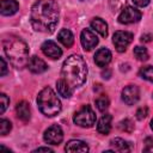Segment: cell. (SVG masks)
<instances>
[{
	"label": "cell",
	"instance_id": "6da1fadb",
	"mask_svg": "<svg viewBox=\"0 0 153 153\" xmlns=\"http://www.w3.org/2000/svg\"><path fill=\"white\" fill-rule=\"evenodd\" d=\"M60 10L55 0H38L31 7L30 23L33 30L53 32L59 23Z\"/></svg>",
	"mask_w": 153,
	"mask_h": 153
},
{
	"label": "cell",
	"instance_id": "7a4b0ae2",
	"mask_svg": "<svg viewBox=\"0 0 153 153\" xmlns=\"http://www.w3.org/2000/svg\"><path fill=\"white\" fill-rule=\"evenodd\" d=\"M62 79H65L73 88L80 87L87 76V66L84 59L80 55H71L68 56L62 65L61 69Z\"/></svg>",
	"mask_w": 153,
	"mask_h": 153
},
{
	"label": "cell",
	"instance_id": "3957f363",
	"mask_svg": "<svg viewBox=\"0 0 153 153\" xmlns=\"http://www.w3.org/2000/svg\"><path fill=\"white\" fill-rule=\"evenodd\" d=\"M2 47L6 56L12 66L23 68L29 63V48L27 44L19 37L10 35L2 39Z\"/></svg>",
	"mask_w": 153,
	"mask_h": 153
},
{
	"label": "cell",
	"instance_id": "277c9868",
	"mask_svg": "<svg viewBox=\"0 0 153 153\" xmlns=\"http://www.w3.org/2000/svg\"><path fill=\"white\" fill-rule=\"evenodd\" d=\"M37 104L39 111L48 117H53L61 111V102L50 87H44L38 93Z\"/></svg>",
	"mask_w": 153,
	"mask_h": 153
},
{
	"label": "cell",
	"instance_id": "5b68a950",
	"mask_svg": "<svg viewBox=\"0 0 153 153\" xmlns=\"http://www.w3.org/2000/svg\"><path fill=\"white\" fill-rule=\"evenodd\" d=\"M73 121L75 124H78L80 127L90 128L96 122V114L90 105H84L74 114Z\"/></svg>",
	"mask_w": 153,
	"mask_h": 153
},
{
	"label": "cell",
	"instance_id": "8992f818",
	"mask_svg": "<svg viewBox=\"0 0 153 153\" xmlns=\"http://www.w3.org/2000/svg\"><path fill=\"white\" fill-rule=\"evenodd\" d=\"M133 41V33L128 31H116L112 37V43L117 51L123 53Z\"/></svg>",
	"mask_w": 153,
	"mask_h": 153
},
{
	"label": "cell",
	"instance_id": "52a82bcc",
	"mask_svg": "<svg viewBox=\"0 0 153 153\" xmlns=\"http://www.w3.org/2000/svg\"><path fill=\"white\" fill-rule=\"evenodd\" d=\"M141 12L136 10L135 7L131 6H126L122 8L120 16H118V22L121 24H133L136 23L141 19Z\"/></svg>",
	"mask_w": 153,
	"mask_h": 153
},
{
	"label": "cell",
	"instance_id": "ba28073f",
	"mask_svg": "<svg viewBox=\"0 0 153 153\" xmlns=\"http://www.w3.org/2000/svg\"><path fill=\"white\" fill-rule=\"evenodd\" d=\"M43 139L49 145H59L63 140V131L60 126L53 124L44 131Z\"/></svg>",
	"mask_w": 153,
	"mask_h": 153
},
{
	"label": "cell",
	"instance_id": "9c48e42d",
	"mask_svg": "<svg viewBox=\"0 0 153 153\" xmlns=\"http://www.w3.org/2000/svg\"><path fill=\"white\" fill-rule=\"evenodd\" d=\"M80 42L85 50H91L98 44V37L91 29H84L80 35Z\"/></svg>",
	"mask_w": 153,
	"mask_h": 153
},
{
	"label": "cell",
	"instance_id": "30bf717a",
	"mask_svg": "<svg viewBox=\"0 0 153 153\" xmlns=\"http://www.w3.org/2000/svg\"><path fill=\"white\" fill-rule=\"evenodd\" d=\"M140 98V90L135 85L126 86L122 90V99L127 105H134Z\"/></svg>",
	"mask_w": 153,
	"mask_h": 153
},
{
	"label": "cell",
	"instance_id": "8fae6325",
	"mask_svg": "<svg viewBox=\"0 0 153 153\" xmlns=\"http://www.w3.org/2000/svg\"><path fill=\"white\" fill-rule=\"evenodd\" d=\"M42 51H43V54L44 55H47L48 57H50V59H53V60H57V59H60L61 57V55H62V50H61V48L55 43V42H53V41H45L43 44H42Z\"/></svg>",
	"mask_w": 153,
	"mask_h": 153
},
{
	"label": "cell",
	"instance_id": "7c38bea8",
	"mask_svg": "<svg viewBox=\"0 0 153 153\" xmlns=\"http://www.w3.org/2000/svg\"><path fill=\"white\" fill-rule=\"evenodd\" d=\"M27 68H29L30 72H32V73H35V74H39V73L45 72V71L48 69V66H47V63H45L42 59H39L38 56H32V57H30V60H29Z\"/></svg>",
	"mask_w": 153,
	"mask_h": 153
},
{
	"label": "cell",
	"instance_id": "4fadbf2b",
	"mask_svg": "<svg viewBox=\"0 0 153 153\" xmlns=\"http://www.w3.org/2000/svg\"><path fill=\"white\" fill-rule=\"evenodd\" d=\"M111 61V51L106 48H100L94 54V62L98 67H105Z\"/></svg>",
	"mask_w": 153,
	"mask_h": 153
},
{
	"label": "cell",
	"instance_id": "5bb4252c",
	"mask_svg": "<svg viewBox=\"0 0 153 153\" xmlns=\"http://www.w3.org/2000/svg\"><path fill=\"white\" fill-rule=\"evenodd\" d=\"M16 112H17V117L23 121V122H27L31 117V111H30V105L27 102L23 100L19 102L16 106Z\"/></svg>",
	"mask_w": 153,
	"mask_h": 153
},
{
	"label": "cell",
	"instance_id": "9a60e30c",
	"mask_svg": "<svg viewBox=\"0 0 153 153\" xmlns=\"http://www.w3.org/2000/svg\"><path fill=\"white\" fill-rule=\"evenodd\" d=\"M111 121H112V116L110 114H105L103 115L97 124V130L98 133L103 134V135H108L111 130Z\"/></svg>",
	"mask_w": 153,
	"mask_h": 153
},
{
	"label": "cell",
	"instance_id": "2e32d148",
	"mask_svg": "<svg viewBox=\"0 0 153 153\" xmlns=\"http://www.w3.org/2000/svg\"><path fill=\"white\" fill-rule=\"evenodd\" d=\"M19 10V4L16 0H1L0 12L2 16H12Z\"/></svg>",
	"mask_w": 153,
	"mask_h": 153
},
{
	"label": "cell",
	"instance_id": "e0dca14e",
	"mask_svg": "<svg viewBox=\"0 0 153 153\" xmlns=\"http://www.w3.org/2000/svg\"><path fill=\"white\" fill-rule=\"evenodd\" d=\"M66 152H87L88 146L81 140H71L65 146Z\"/></svg>",
	"mask_w": 153,
	"mask_h": 153
},
{
	"label": "cell",
	"instance_id": "ac0fdd59",
	"mask_svg": "<svg viewBox=\"0 0 153 153\" xmlns=\"http://www.w3.org/2000/svg\"><path fill=\"white\" fill-rule=\"evenodd\" d=\"M91 27L96 32H98L102 37H106L108 36V24L102 18H98V17L93 18L91 20Z\"/></svg>",
	"mask_w": 153,
	"mask_h": 153
},
{
	"label": "cell",
	"instance_id": "d6986e66",
	"mask_svg": "<svg viewBox=\"0 0 153 153\" xmlns=\"http://www.w3.org/2000/svg\"><path fill=\"white\" fill-rule=\"evenodd\" d=\"M56 88H57L59 94L62 96L63 98H69V97H72L73 90H74L65 79L57 80V82H56Z\"/></svg>",
	"mask_w": 153,
	"mask_h": 153
},
{
	"label": "cell",
	"instance_id": "ffe728a7",
	"mask_svg": "<svg viewBox=\"0 0 153 153\" xmlns=\"http://www.w3.org/2000/svg\"><path fill=\"white\" fill-rule=\"evenodd\" d=\"M57 39L67 48H71L74 43V36L68 29H62L57 35Z\"/></svg>",
	"mask_w": 153,
	"mask_h": 153
},
{
	"label": "cell",
	"instance_id": "44dd1931",
	"mask_svg": "<svg viewBox=\"0 0 153 153\" xmlns=\"http://www.w3.org/2000/svg\"><path fill=\"white\" fill-rule=\"evenodd\" d=\"M110 143L112 146V151H117V152H121V153H124V152H129L130 151L129 143L127 141H124L123 139H121V137L112 139Z\"/></svg>",
	"mask_w": 153,
	"mask_h": 153
},
{
	"label": "cell",
	"instance_id": "7402d4cb",
	"mask_svg": "<svg viewBox=\"0 0 153 153\" xmlns=\"http://www.w3.org/2000/svg\"><path fill=\"white\" fill-rule=\"evenodd\" d=\"M96 106L99 111H105L108 108H109V98L105 96V94H102L99 96L97 99H96Z\"/></svg>",
	"mask_w": 153,
	"mask_h": 153
},
{
	"label": "cell",
	"instance_id": "603a6c76",
	"mask_svg": "<svg viewBox=\"0 0 153 153\" xmlns=\"http://www.w3.org/2000/svg\"><path fill=\"white\" fill-rule=\"evenodd\" d=\"M134 55L140 61H146L148 59V51L145 47H140V45L135 47L134 48Z\"/></svg>",
	"mask_w": 153,
	"mask_h": 153
},
{
	"label": "cell",
	"instance_id": "cb8c5ba5",
	"mask_svg": "<svg viewBox=\"0 0 153 153\" xmlns=\"http://www.w3.org/2000/svg\"><path fill=\"white\" fill-rule=\"evenodd\" d=\"M140 76L153 82V67L152 66H145L140 69Z\"/></svg>",
	"mask_w": 153,
	"mask_h": 153
},
{
	"label": "cell",
	"instance_id": "d4e9b609",
	"mask_svg": "<svg viewBox=\"0 0 153 153\" xmlns=\"http://www.w3.org/2000/svg\"><path fill=\"white\" fill-rule=\"evenodd\" d=\"M118 128H120L122 131L131 133V131L134 130V124H133V122H131L129 118H126V120H122V121L118 123Z\"/></svg>",
	"mask_w": 153,
	"mask_h": 153
},
{
	"label": "cell",
	"instance_id": "484cf974",
	"mask_svg": "<svg viewBox=\"0 0 153 153\" xmlns=\"http://www.w3.org/2000/svg\"><path fill=\"white\" fill-rule=\"evenodd\" d=\"M12 129V124L8 120L1 118L0 120V134L1 135H6L7 133H10V130Z\"/></svg>",
	"mask_w": 153,
	"mask_h": 153
},
{
	"label": "cell",
	"instance_id": "4316f807",
	"mask_svg": "<svg viewBox=\"0 0 153 153\" xmlns=\"http://www.w3.org/2000/svg\"><path fill=\"white\" fill-rule=\"evenodd\" d=\"M127 0H110L109 4H110V8L112 12H117L123 8L124 4H126Z\"/></svg>",
	"mask_w": 153,
	"mask_h": 153
},
{
	"label": "cell",
	"instance_id": "83f0119b",
	"mask_svg": "<svg viewBox=\"0 0 153 153\" xmlns=\"http://www.w3.org/2000/svg\"><path fill=\"white\" fill-rule=\"evenodd\" d=\"M8 104H10V98L5 93H1L0 94V114L5 112V110L7 109Z\"/></svg>",
	"mask_w": 153,
	"mask_h": 153
},
{
	"label": "cell",
	"instance_id": "f1b7e54d",
	"mask_svg": "<svg viewBox=\"0 0 153 153\" xmlns=\"http://www.w3.org/2000/svg\"><path fill=\"white\" fill-rule=\"evenodd\" d=\"M147 115H148V108H147V106H141V108H139L137 111H136V118L140 120V121L143 120Z\"/></svg>",
	"mask_w": 153,
	"mask_h": 153
},
{
	"label": "cell",
	"instance_id": "f546056e",
	"mask_svg": "<svg viewBox=\"0 0 153 153\" xmlns=\"http://www.w3.org/2000/svg\"><path fill=\"white\" fill-rule=\"evenodd\" d=\"M143 143H145L143 152H153V139L152 137H146Z\"/></svg>",
	"mask_w": 153,
	"mask_h": 153
},
{
	"label": "cell",
	"instance_id": "4dcf8cb0",
	"mask_svg": "<svg viewBox=\"0 0 153 153\" xmlns=\"http://www.w3.org/2000/svg\"><path fill=\"white\" fill-rule=\"evenodd\" d=\"M0 61H1V74L0 75L1 76H5L6 73H7V63H6V61H5L4 57H1Z\"/></svg>",
	"mask_w": 153,
	"mask_h": 153
},
{
	"label": "cell",
	"instance_id": "1f68e13d",
	"mask_svg": "<svg viewBox=\"0 0 153 153\" xmlns=\"http://www.w3.org/2000/svg\"><path fill=\"white\" fill-rule=\"evenodd\" d=\"M133 2L139 7H145L149 4V0H133Z\"/></svg>",
	"mask_w": 153,
	"mask_h": 153
},
{
	"label": "cell",
	"instance_id": "d6a6232c",
	"mask_svg": "<svg viewBox=\"0 0 153 153\" xmlns=\"http://www.w3.org/2000/svg\"><path fill=\"white\" fill-rule=\"evenodd\" d=\"M152 38H153V36L151 33H146V35L141 36V42H149V41H152Z\"/></svg>",
	"mask_w": 153,
	"mask_h": 153
},
{
	"label": "cell",
	"instance_id": "836d02e7",
	"mask_svg": "<svg viewBox=\"0 0 153 153\" xmlns=\"http://www.w3.org/2000/svg\"><path fill=\"white\" fill-rule=\"evenodd\" d=\"M41 151H44V152H53V149L49 148V147H38V148H36L33 152H41Z\"/></svg>",
	"mask_w": 153,
	"mask_h": 153
},
{
	"label": "cell",
	"instance_id": "e575fe53",
	"mask_svg": "<svg viewBox=\"0 0 153 153\" xmlns=\"http://www.w3.org/2000/svg\"><path fill=\"white\" fill-rule=\"evenodd\" d=\"M151 128H152V130H153V120L151 121Z\"/></svg>",
	"mask_w": 153,
	"mask_h": 153
},
{
	"label": "cell",
	"instance_id": "d590c367",
	"mask_svg": "<svg viewBox=\"0 0 153 153\" xmlns=\"http://www.w3.org/2000/svg\"><path fill=\"white\" fill-rule=\"evenodd\" d=\"M81 1H85V0H81Z\"/></svg>",
	"mask_w": 153,
	"mask_h": 153
}]
</instances>
